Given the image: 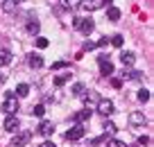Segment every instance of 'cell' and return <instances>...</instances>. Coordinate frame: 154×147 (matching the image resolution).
Masks as SVG:
<instances>
[{
    "mask_svg": "<svg viewBox=\"0 0 154 147\" xmlns=\"http://www.w3.org/2000/svg\"><path fill=\"white\" fill-rule=\"evenodd\" d=\"M140 77H143V72H138V70H125L120 79H140Z\"/></svg>",
    "mask_w": 154,
    "mask_h": 147,
    "instance_id": "obj_18",
    "label": "cell"
},
{
    "mask_svg": "<svg viewBox=\"0 0 154 147\" xmlns=\"http://www.w3.org/2000/svg\"><path fill=\"white\" fill-rule=\"evenodd\" d=\"M116 131H118V127H116L113 122H106V124H104V133H109V136H113Z\"/></svg>",
    "mask_w": 154,
    "mask_h": 147,
    "instance_id": "obj_25",
    "label": "cell"
},
{
    "mask_svg": "<svg viewBox=\"0 0 154 147\" xmlns=\"http://www.w3.org/2000/svg\"><path fill=\"white\" fill-rule=\"evenodd\" d=\"M43 113H45V106H43V104H36V106L32 109V115H36V118H41Z\"/></svg>",
    "mask_w": 154,
    "mask_h": 147,
    "instance_id": "obj_23",
    "label": "cell"
},
{
    "mask_svg": "<svg viewBox=\"0 0 154 147\" xmlns=\"http://www.w3.org/2000/svg\"><path fill=\"white\" fill-rule=\"evenodd\" d=\"M68 63L66 61H57V63H52V70H61V68H66Z\"/></svg>",
    "mask_w": 154,
    "mask_h": 147,
    "instance_id": "obj_31",
    "label": "cell"
},
{
    "mask_svg": "<svg viewBox=\"0 0 154 147\" xmlns=\"http://www.w3.org/2000/svg\"><path fill=\"white\" fill-rule=\"evenodd\" d=\"M102 2H111V0H102Z\"/></svg>",
    "mask_w": 154,
    "mask_h": 147,
    "instance_id": "obj_36",
    "label": "cell"
},
{
    "mask_svg": "<svg viewBox=\"0 0 154 147\" xmlns=\"http://www.w3.org/2000/svg\"><path fill=\"white\" fill-rule=\"evenodd\" d=\"M97 63H100L102 75H113V63L109 61V57H97Z\"/></svg>",
    "mask_w": 154,
    "mask_h": 147,
    "instance_id": "obj_8",
    "label": "cell"
},
{
    "mask_svg": "<svg viewBox=\"0 0 154 147\" xmlns=\"http://www.w3.org/2000/svg\"><path fill=\"white\" fill-rule=\"evenodd\" d=\"M106 147H127V145H125V142H120V140H116V138H113V140H109V142H106Z\"/></svg>",
    "mask_w": 154,
    "mask_h": 147,
    "instance_id": "obj_29",
    "label": "cell"
},
{
    "mask_svg": "<svg viewBox=\"0 0 154 147\" xmlns=\"http://www.w3.org/2000/svg\"><path fill=\"white\" fill-rule=\"evenodd\" d=\"M0 9L7 11V14L16 11V0H0Z\"/></svg>",
    "mask_w": 154,
    "mask_h": 147,
    "instance_id": "obj_13",
    "label": "cell"
},
{
    "mask_svg": "<svg viewBox=\"0 0 154 147\" xmlns=\"http://www.w3.org/2000/svg\"><path fill=\"white\" fill-rule=\"evenodd\" d=\"M79 2L82 0H63V7L66 9H75V7H79Z\"/></svg>",
    "mask_w": 154,
    "mask_h": 147,
    "instance_id": "obj_24",
    "label": "cell"
},
{
    "mask_svg": "<svg viewBox=\"0 0 154 147\" xmlns=\"http://www.w3.org/2000/svg\"><path fill=\"white\" fill-rule=\"evenodd\" d=\"M27 63H29V68H41L43 66V59H41V54H29Z\"/></svg>",
    "mask_w": 154,
    "mask_h": 147,
    "instance_id": "obj_14",
    "label": "cell"
},
{
    "mask_svg": "<svg viewBox=\"0 0 154 147\" xmlns=\"http://www.w3.org/2000/svg\"><path fill=\"white\" fill-rule=\"evenodd\" d=\"M70 72H63V75H57V77H54V86H63V84H66V81H70Z\"/></svg>",
    "mask_w": 154,
    "mask_h": 147,
    "instance_id": "obj_19",
    "label": "cell"
},
{
    "mask_svg": "<svg viewBox=\"0 0 154 147\" xmlns=\"http://www.w3.org/2000/svg\"><path fill=\"white\" fill-rule=\"evenodd\" d=\"M138 100H140V102H147V100H149V90H145V88L138 90Z\"/></svg>",
    "mask_w": 154,
    "mask_h": 147,
    "instance_id": "obj_27",
    "label": "cell"
},
{
    "mask_svg": "<svg viewBox=\"0 0 154 147\" xmlns=\"http://www.w3.org/2000/svg\"><path fill=\"white\" fill-rule=\"evenodd\" d=\"M36 47H38V50H43V47H48V38L38 36V38H36Z\"/></svg>",
    "mask_w": 154,
    "mask_h": 147,
    "instance_id": "obj_26",
    "label": "cell"
},
{
    "mask_svg": "<svg viewBox=\"0 0 154 147\" xmlns=\"http://www.w3.org/2000/svg\"><path fill=\"white\" fill-rule=\"evenodd\" d=\"M18 127H20V122H18L16 115H7L5 118V129L7 131H18Z\"/></svg>",
    "mask_w": 154,
    "mask_h": 147,
    "instance_id": "obj_11",
    "label": "cell"
},
{
    "mask_svg": "<svg viewBox=\"0 0 154 147\" xmlns=\"http://www.w3.org/2000/svg\"><path fill=\"white\" fill-rule=\"evenodd\" d=\"M72 25H75V29H79L82 34H91L93 27H95V23H93L91 18H75Z\"/></svg>",
    "mask_w": 154,
    "mask_h": 147,
    "instance_id": "obj_2",
    "label": "cell"
},
{
    "mask_svg": "<svg viewBox=\"0 0 154 147\" xmlns=\"http://www.w3.org/2000/svg\"><path fill=\"white\" fill-rule=\"evenodd\" d=\"M9 63H11V52L7 47H2L0 50V66H9Z\"/></svg>",
    "mask_w": 154,
    "mask_h": 147,
    "instance_id": "obj_16",
    "label": "cell"
},
{
    "mask_svg": "<svg viewBox=\"0 0 154 147\" xmlns=\"http://www.w3.org/2000/svg\"><path fill=\"white\" fill-rule=\"evenodd\" d=\"M84 93V84H75L72 86V95H82Z\"/></svg>",
    "mask_w": 154,
    "mask_h": 147,
    "instance_id": "obj_28",
    "label": "cell"
},
{
    "mask_svg": "<svg viewBox=\"0 0 154 147\" xmlns=\"http://www.w3.org/2000/svg\"><path fill=\"white\" fill-rule=\"evenodd\" d=\"M41 136H52L54 133V122H50V120H43V122L38 124V129H36Z\"/></svg>",
    "mask_w": 154,
    "mask_h": 147,
    "instance_id": "obj_10",
    "label": "cell"
},
{
    "mask_svg": "<svg viewBox=\"0 0 154 147\" xmlns=\"http://www.w3.org/2000/svg\"><path fill=\"white\" fill-rule=\"evenodd\" d=\"M111 86H113V88H120V86H122V79H120V77H111Z\"/></svg>",
    "mask_w": 154,
    "mask_h": 147,
    "instance_id": "obj_30",
    "label": "cell"
},
{
    "mask_svg": "<svg viewBox=\"0 0 154 147\" xmlns=\"http://www.w3.org/2000/svg\"><path fill=\"white\" fill-rule=\"evenodd\" d=\"M5 79H7V75H0V84H5Z\"/></svg>",
    "mask_w": 154,
    "mask_h": 147,
    "instance_id": "obj_35",
    "label": "cell"
},
{
    "mask_svg": "<svg viewBox=\"0 0 154 147\" xmlns=\"http://www.w3.org/2000/svg\"><path fill=\"white\" fill-rule=\"evenodd\" d=\"M120 61H122V66H134L136 54H134V52H122V54H120Z\"/></svg>",
    "mask_w": 154,
    "mask_h": 147,
    "instance_id": "obj_15",
    "label": "cell"
},
{
    "mask_svg": "<svg viewBox=\"0 0 154 147\" xmlns=\"http://www.w3.org/2000/svg\"><path fill=\"white\" fill-rule=\"evenodd\" d=\"M145 122H147V118H145L140 111H131V113H129V124H131V127H143Z\"/></svg>",
    "mask_w": 154,
    "mask_h": 147,
    "instance_id": "obj_6",
    "label": "cell"
},
{
    "mask_svg": "<svg viewBox=\"0 0 154 147\" xmlns=\"http://www.w3.org/2000/svg\"><path fill=\"white\" fill-rule=\"evenodd\" d=\"M29 138H32V133H29V131H16L14 140H11V147H25L29 142Z\"/></svg>",
    "mask_w": 154,
    "mask_h": 147,
    "instance_id": "obj_3",
    "label": "cell"
},
{
    "mask_svg": "<svg viewBox=\"0 0 154 147\" xmlns=\"http://www.w3.org/2000/svg\"><path fill=\"white\" fill-rule=\"evenodd\" d=\"M95 106H97V113H102L104 118L113 113V102H111V100H102V97H100V102H97Z\"/></svg>",
    "mask_w": 154,
    "mask_h": 147,
    "instance_id": "obj_5",
    "label": "cell"
},
{
    "mask_svg": "<svg viewBox=\"0 0 154 147\" xmlns=\"http://www.w3.org/2000/svg\"><path fill=\"white\" fill-rule=\"evenodd\" d=\"M88 118H91V109H82V111H77V113L72 115V120H75L77 124H82V122H86Z\"/></svg>",
    "mask_w": 154,
    "mask_h": 147,
    "instance_id": "obj_12",
    "label": "cell"
},
{
    "mask_svg": "<svg viewBox=\"0 0 154 147\" xmlns=\"http://www.w3.org/2000/svg\"><path fill=\"white\" fill-rule=\"evenodd\" d=\"M109 43L113 47H122V43H125V38H122V34H113V36L109 38Z\"/></svg>",
    "mask_w": 154,
    "mask_h": 147,
    "instance_id": "obj_21",
    "label": "cell"
},
{
    "mask_svg": "<svg viewBox=\"0 0 154 147\" xmlns=\"http://www.w3.org/2000/svg\"><path fill=\"white\" fill-rule=\"evenodd\" d=\"M2 111L7 115H16V111H18V97L14 93H7L5 102H2Z\"/></svg>",
    "mask_w": 154,
    "mask_h": 147,
    "instance_id": "obj_1",
    "label": "cell"
},
{
    "mask_svg": "<svg viewBox=\"0 0 154 147\" xmlns=\"http://www.w3.org/2000/svg\"><path fill=\"white\" fill-rule=\"evenodd\" d=\"M147 142H149V138H147V136H140V138H138V145H140V147L147 145Z\"/></svg>",
    "mask_w": 154,
    "mask_h": 147,
    "instance_id": "obj_32",
    "label": "cell"
},
{
    "mask_svg": "<svg viewBox=\"0 0 154 147\" xmlns=\"http://www.w3.org/2000/svg\"><path fill=\"white\" fill-rule=\"evenodd\" d=\"M14 95H16V97H27V95H29V86L27 84H18L16 90H14Z\"/></svg>",
    "mask_w": 154,
    "mask_h": 147,
    "instance_id": "obj_17",
    "label": "cell"
},
{
    "mask_svg": "<svg viewBox=\"0 0 154 147\" xmlns=\"http://www.w3.org/2000/svg\"><path fill=\"white\" fill-rule=\"evenodd\" d=\"M38 29H41V23H38V20H29L27 23V32L29 34H38Z\"/></svg>",
    "mask_w": 154,
    "mask_h": 147,
    "instance_id": "obj_22",
    "label": "cell"
},
{
    "mask_svg": "<svg viewBox=\"0 0 154 147\" xmlns=\"http://www.w3.org/2000/svg\"><path fill=\"white\" fill-rule=\"evenodd\" d=\"M106 18L109 20H118L120 18V9H118V7H109V9H106Z\"/></svg>",
    "mask_w": 154,
    "mask_h": 147,
    "instance_id": "obj_20",
    "label": "cell"
},
{
    "mask_svg": "<svg viewBox=\"0 0 154 147\" xmlns=\"http://www.w3.org/2000/svg\"><path fill=\"white\" fill-rule=\"evenodd\" d=\"M84 50H95V43H91V41H86V43H84Z\"/></svg>",
    "mask_w": 154,
    "mask_h": 147,
    "instance_id": "obj_33",
    "label": "cell"
},
{
    "mask_svg": "<svg viewBox=\"0 0 154 147\" xmlns=\"http://www.w3.org/2000/svg\"><path fill=\"white\" fill-rule=\"evenodd\" d=\"M79 7H82V9H86V11H95V9H102V7H104V2H102V0H82V2H79Z\"/></svg>",
    "mask_w": 154,
    "mask_h": 147,
    "instance_id": "obj_7",
    "label": "cell"
},
{
    "mask_svg": "<svg viewBox=\"0 0 154 147\" xmlns=\"http://www.w3.org/2000/svg\"><path fill=\"white\" fill-rule=\"evenodd\" d=\"M82 100H84V104H86V109H88V106L100 102V95H97L95 90H88V93H82Z\"/></svg>",
    "mask_w": 154,
    "mask_h": 147,
    "instance_id": "obj_9",
    "label": "cell"
},
{
    "mask_svg": "<svg viewBox=\"0 0 154 147\" xmlns=\"http://www.w3.org/2000/svg\"><path fill=\"white\" fill-rule=\"evenodd\" d=\"M38 147H57V145H54V142H50V140H45V142H41Z\"/></svg>",
    "mask_w": 154,
    "mask_h": 147,
    "instance_id": "obj_34",
    "label": "cell"
},
{
    "mask_svg": "<svg viewBox=\"0 0 154 147\" xmlns=\"http://www.w3.org/2000/svg\"><path fill=\"white\" fill-rule=\"evenodd\" d=\"M84 133H86V129L82 124H75L72 129L66 131V140H79V138H84Z\"/></svg>",
    "mask_w": 154,
    "mask_h": 147,
    "instance_id": "obj_4",
    "label": "cell"
}]
</instances>
